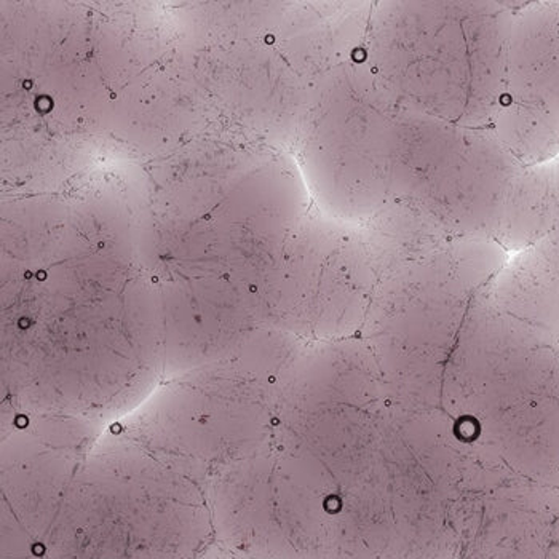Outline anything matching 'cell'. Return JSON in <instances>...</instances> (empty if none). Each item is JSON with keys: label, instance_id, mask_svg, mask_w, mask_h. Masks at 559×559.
Here are the masks:
<instances>
[{"label": "cell", "instance_id": "1", "mask_svg": "<svg viewBox=\"0 0 559 559\" xmlns=\"http://www.w3.org/2000/svg\"><path fill=\"white\" fill-rule=\"evenodd\" d=\"M521 5L393 3V102L451 126L492 130Z\"/></svg>", "mask_w": 559, "mask_h": 559}, {"label": "cell", "instance_id": "2", "mask_svg": "<svg viewBox=\"0 0 559 559\" xmlns=\"http://www.w3.org/2000/svg\"><path fill=\"white\" fill-rule=\"evenodd\" d=\"M492 131L527 167L559 157V2L518 10Z\"/></svg>", "mask_w": 559, "mask_h": 559}, {"label": "cell", "instance_id": "3", "mask_svg": "<svg viewBox=\"0 0 559 559\" xmlns=\"http://www.w3.org/2000/svg\"><path fill=\"white\" fill-rule=\"evenodd\" d=\"M509 302L521 322L559 337V259L547 241L526 248L510 274Z\"/></svg>", "mask_w": 559, "mask_h": 559}, {"label": "cell", "instance_id": "4", "mask_svg": "<svg viewBox=\"0 0 559 559\" xmlns=\"http://www.w3.org/2000/svg\"><path fill=\"white\" fill-rule=\"evenodd\" d=\"M551 181H554V212H551L550 233L544 240L550 245L559 259V157L551 162Z\"/></svg>", "mask_w": 559, "mask_h": 559}, {"label": "cell", "instance_id": "5", "mask_svg": "<svg viewBox=\"0 0 559 559\" xmlns=\"http://www.w3.org/2000/svg\"><path fill=\"white\" fill-rule=\"evenodd\" d=\"M558 540H559V506H558Z\"/></svg>", "mask_w": 559, "mask_h": 559}]
</instances>
